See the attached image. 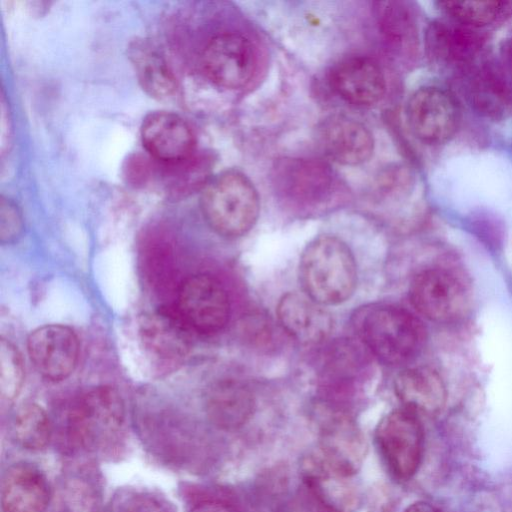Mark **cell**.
<instances>
[{"instance_id":"23","label":"cell","mask_w":512,"mask_h":512,"mask_svg":"<svg viewBox=\"0 0 512 512\" xmlns=\"http://www.w3.org/2000/svg\"><path fill=\"white\" fill-rule=\"evenodd\" d=\"M376 17L387 46L404 59L415 56L418 32L410 7L399 1L377 2Z\"/></svg>"},{"instance_id":"12","label":"cell","mask_w":512,"mask_h":512,"mask_svg":"<svg viewBox=\"0 0 512 512\" xmlns=\"http://www.w3.org/2000/svg\"><path fill=\"white\" fill-rule=\"evenodd\" d=\"M140 132L147 152L161 163H177L194 155L196 140L193 130L175 113L157 111L148 114Z\"/></svg>"},{"instance_id":"27","label":"cell","mask_w":512,"mask_h":512,"mask_svg":"<svg viewBox=\"0 0 512 512\" xmlns=\"http://www.w3.org/2000/svg\"><path fill=\"white\" fill-rule=\"evenodd\" d=\"M24 382V366L21 354L10 341H0V394L12 400L21 391Z\"/></svg>"},{"instance_id":"2","label":"cell","mask_w":512,"mask_h":512,"mask_svg":"<svg viewBox=\"0 0 512 512\" xmlns=\"http://www.w3.org/2000/svg\"><path fill=\"white\" fill-rule=\"evenodd\" d=\"M409 297L413 307L425 318L437 323H453L469 312L472 282L467 272L447 256L413 277Z\"/></svg>"},{"instance_id":"7","label":"cell","mask_w":512,"mask_h":512,"mask_svg":"<svg viewBox=\"0 0 512 512\" xmlns=\"http://www.w3.org/2000/svg\"><path fill=\"white\" fill-rule=\"evenodd\" d=\"M378 450L389 471L408 480L418 471L424 451V431L418 415L406 408L385 415L375 430Z\"/></svg>"},{"instance_id":"3","label":"cell","mask_w":512,"mask_h":512,"mask_svg":"<svg viewBox=\"0 0 512 512\" xmlns=\"http://www.w3.org/2000/svg\"><path fill=\"white\" fill-rule=\"evenodd\" d=\"M357 328L366 347L381 361L392 365L415 358L427 339L426 328L416 316L390 305L368 308L358 318Z\"/></svg>"},{"instance_id":"18","label":"cell","mask_w":512,"mask_h":512,"mask_svg":"<svg viewBox=\"0 0 512 512\" xmlns=\"http://www.w3.org/2000/svg\"><path fill=\"white\" fill-rule=\"evenodd\" d=\"M321 306L308 296L287 293L277 305L278 320L298 342L318 344L330 335L333 327L331 315Z\"/></svg>"},{"instance_id":"25","label":"cell","mask_w":512,"mask_h":512,"mask_svg":"<svg viewBox=\"0 0 512 512\" xmlns=\"http://www.w3.org/2000/svg\"><path fill=\"white\" fill-rule=\"evenodd\" d=\"M13 432L22 447L41 450L51 438L50 420L42 407L34 403L26 404L16 414Z\"/></svg>"},{"instance_id":"30","label":"cell","mask_w":512,"mask_h":512,"mask_svg":"<svg viewBox=\"0 0 512 512\" xmlns=\"http://www.w3.org/2000/svg\"><path fill=\"white\" fill-rule=\"evenodd\" d=\"M121 512H169L158 499L149 495H136L127 500Z\"/></svg>"},{"instance_id":"19","label":"cell","mask_w":512,"mask_h":512,"mask_svg":"<svg viewBox=\"0 0 512 512\" xmlns=\"http://www.w3.org/2000/svg\"><path fill=\"white\" fill-rule=\"evenodd\" d=\"M49 498L47 480L33 465L17 463L5 472L1 485L3 512H44Z\"/></svg>"},{"instance_id":"28","label":"cell","mask_w":512,"mask_h":512,"mask_svg":"<svg viewBox=\"0 0 512 512\" xmlns=\"http://www.w3.org/2000/svg\"><path fill=\"white\" fill-rule=\"evenodd\" d=\"M471 232L492 253H500L505 244V232L500 224L493 221H476Z\"/></svg>"},{"instance_id":"33","label":"cell","mask_w":512,"mask_h":512,"mask_svg":"<svg viewBox=\"0 0 512 512\" xmlns=\"http://www.w3.org/2000/svg\"><path fill=\"white\" fill-rule=\"evenodd\" d=\"M504 59L512 71V38L504 46Z\"/></svg>"},{"instance_id":"26","label":"cell","mask_w":512,"mask_h":512,"mask_svg":"<svg viewBox=\"0 0 512 512\" xmlns=\"http://www.w3.org/2000/svg\"><path fill=\"white\" fill-rule=\"evenodd\" d=\"M438 4L455 23L472 28L493 23L505 6L504 2L499 1H443Z\"/></svg>"},{"instance_id":"16","label":"cell","mask_w":512,"mask_h":512,"mask_svg":"<svg viewBox=\"0 0 512 512\" xmlns=\"http://www.w3.org/2000/svg\"><path fill=\"white\" fill-rule=\"evenodd\" d=\"M330 83L344 100L355 105H372L384 95L385 76L372 59L362 56L346 58L331 71Z\"/></svg>"},{"instance_id":"14","label":"cell","mask_w":512,"mask_h":512,"mask_svg":"<svg viewBox=\"0 0 512 512\" xmlns=\"http://www.w3.org/2000/svg\"><path fill=\"white\" fill-rule=\"evenodd\" d=\"M192 332L175 306L161 307L146 316L140 325L141 340L151 356L165 362H177L191 346Z\"/></svg>"},{"instance_id":"24","label":"cell","mask_w":512,"mask_h":512,"mask_svg":"<svg viewBox=\"0 0 512 512\" xmlns=\"http://www.w3.org/2000/svg\"><path fill=\"white\" fill-rule=\"evenodd\" d=\"M432 55L445 59L465 60L478 46V38L467 28L432 25L427 33Z\"/></svg>"},{"instance_id":"31","label":"cell","mask_w":512,"mask_h":512,"mask_svg":"<svg viewBox=\"0 0 512 512\" xmlns=\"http://www.w3.org/2000/svg\"><path fill=\"white\" fill-rule=\"evenodd\" d=\"M190 512H236L229 505L216 501V500H204L197 503Z\"/></svg>"},{"instance_id":"4","label":"cell","mask_w":512,"mask_h":512,"mask_svg":"<svg viewBox=\"0 0 512 512\" xmlns=\"http://www.w3.org/2000/svg\"><path fill=\"white\" fill-rule=\"evenodd\" d=\"M278 198L304 212L329 208L345 195V187L326 163L307 158L278 160L271 174Z\"/></svg>"},{"instance_id":"20","label":"cell","mask_w":512,"mask_h":512,"mask_svg":"<svg viewBox=\"0 0 512 512\" xmlns=\"http://www.w3.org/2000/svg\"><path fill=\"white\" fill-rule=\"evenodd\" d=\"M395 393L404 408L418 414L433 416L445 407L447 390L443 379L427 366L408 368L395 379Z\"/></svg>"},{"instance_id":"8","label":"cell","mask_w":512,"mask_h":512,"mask_svg":"<svg viewBox=\"0 0 512 512\" xmlns=\"http://www.w3.org/2000/svg\"><path fill=\"white\" fill-rule=\"evenodd\" d=\"M406 117L417 139L428 145H441L456 134L461 114L455 97L449 91L425 86L410 96Z\"/></svg>"},{"instance_id":"17","label":"cell","mask_w":512,"mask_h":512,"mask_svg":"<svg viewBox=\"0 0 512 512\" xmlns=\"http://www.w3.org/2000/svg\"><path fill=\"white\" fill-rule=\"evenodd\" d=\"M320 142L328 157L343 165H359L372 155L374 140L361 122L344 115L327 118L320 128Z\"/></svg>"},{"instance_id":"9","label":"cell","mask_w":512,"mask_h":512,"mask_svg":"<svg viewBox=\"0 0 512 512\" xmlns=\"http://www.w3.org/2000/svg\"><path fill=\"white\" fill-rule=\"evenodd\" d=\"M175 308L194 332L211 334L228 321L230 303L222 284L214 277L197 274L183 280Z\"/></svg>"},{"instance_id":"32","label":"cell","mask_w":512,"mask_h":512,"mask_svg":"<svg viewBox=\"0 0 512 512\" xmlns=\"http://www.w3.org/2000/svg\"><path fill=\"white\" fill-rule=\"evenodd\" d=\"M404 512H443L435 505L426 501H417L409 505Z\"/></svg>"},{"instance_id":"13","label":"cell","mask_w":512,"mask_h":512,"mask_svg":"<svg viewBox=\"0 0 512 512\" xmlns=\"http://www.w3.org/2000/svg\"><path fill=\"white\" fill-rule=\"evenodd\" d=\"M318 455L337 470L354 476L366 452L364 438L346 414L332 412L320 427Z\"/></svg>"},{"instance_id":"22","label":"cell","mask_w":512,"mask_h":512,"mask_svg":"<svg viewBox=\"0 0 512 512\" xmlns=\"http://www.w3.org/2000/svg\"><path fill=\"white\" fill-rule=\"evenodd\" d=\"M129 59L141 87L151 97L166 99L176 90V79L164 56L147 40L137 39L129 48Z\"/></svg>"},{"instance_id":"1","label":"cell","mask_w":512,"mask_h":512,"mask_svg":"<svg viewBox=\"0 0 512 512\" xmlns=\"http://www.w3.org/2000/svg\"><path fill=\"white\" fill-rule=\"evenodd\" d=\"M299 278L310 299L320 305L346 301L356 286V265L347 245L333 236H320L302 253Z\"/></svg>"},{"instance_id":"11","label":"cell","mask_w":512,"mask_h":512,"mask_svg":"<svg viewBox=\"0 0 512 512\" xmlns=\"http://www.w3.org/2000/svg\"><path fill=\"white\" fill-rule=\"evenodd\" d=\"M27 347L34 367L47 380H64L77 365L79 341L68 326L52 324L38 327L29 335Z\"/></svg>"},{"instance_id":"6","label":"cell","mask_w":512,"mask_h":512,"mask_svg":"<svg viewBox=\"0 0 512 512\" xmlns=\"http://www.w3.org/2000/svg\"><path fill=\"white\" fill-rule=\"evenodd\" d=\"M124 403L108 386L93 388L73 405L68 417L71 441L85 449H112L123 432Z\"/></svg>"},{"instance_id":"21","label":"cell","mask_w":512,"mask_h":512,"mask_svg":"<svg viewBox=\"0 0 512 512\" xmlns=\"http://www.w3.org/2000/svg\"><path fill=\"white\" fill-rule=\"evenodd\" d=\"M254 406L251 391L234 379L215 382L205 396L209 420L223 430H235L243 426L251 418Z\"/></svg>"},{"instance_id":"10","label":"cell","mask_w":512,"mask_h":512,"mask_svg":"<svg viewBox=\"0 0 512 512\" xmlns=\"http://www.w3.org/2000/svg\"><path fill=\"white\" fill-rule=\"evenodd\" d=\"M206 76L226 89H238L251 80L256 69L252 43L242 35L225 33L210 40L202 54Z\"/></svg>"},{"instance_id":"15","label":"cell","mask_w":512,"mask_h":512,"mask_svg":"<svg viewBox=\"0 0 512 512\" xmlns=\"http://www.w3.org/2000/svg\"><path fill=\"white\" fill-rule=\"evenodd\" d=\"M306 486L318 503L330 512H350L359 501L358 490L347 475L322 459L317 452L302 463Z\"/></svg>"},{"instance_id":"29","label":"cell","mask_w":512,"mask_h":512,"mask_svg":"<svg viewBox=\"0 0 512 512\" xmlns=\"http://www.w3.org/2000/svg\"><path fill=\"white\" fill-rule=\"evenodd\" d=\"M22 231V220L15 205L1 200L0 205V240L1 243L14 241Z\"/></svg>"},{"instance_id":"5","label":"cell","mask_w":512,"mask_h":512,"mask_svg":"<svg viewBox=\"0 0 512 512\" xmlns=\"http://www.w3.org/2000/svg\"><path fill=\"white\" fill-rule=\"evenodd\" d=\"M201 208L215 232L225 237H238L254 226L260 204L253 183L243 173L227 170L205 186Z\"/></svg>"}]
</instances>
